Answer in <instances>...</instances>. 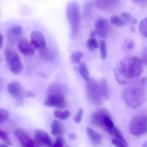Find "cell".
<instances>
[{"label": "cell", "instance_id": "obj_41", "mask_svg": "<svg viewBox=\"0 0 147 147\" xmlns=\"http://www.w3.org/2000/svg\"><path fill=\"white\" fill-rule=\"evenodd\" d=\"M133 42H129L128 44L127 45V47L129 49H131L132 47H133Z\"/></svg>", "mask_w": 147, "mask_h": 147}, {"label": "cell", "instance_id": "obj_3", "mask_svg": "<svg viewBox=\"0 0 147 147\" xmlns=\"http://www.w3.org/2000/svg\"><path fill=\"white\" fill-rule=\"evenodd\" d=\"M64 88L59 84H53L48 87L44 105L48 107L62 109L66 106Z\"/></svg>", "mask_w": 147, "mask_h": 147}, {"label": "cell", "instance_id": "obj_7", "mask_svg": "<svg viewBox=\"0 0 147 147\" xmlns=\"http://www.w3.org/2000/svg\"><path fill=\"white\" fill-rule=\"evenodd\" d=\"M129 130L132 134L135 136L146 134L147 130L146 115H137L134 117L129 123Z\"/></svg>", "mask_w": 147, "mask_h": 147}, {"label": "cell", "instance_id": "obj_38", "mask_svg": "<svg viewBox=\"0 0 147 147\" xmlns=\"http://www.w3.org/2000/svg\"><path fill=\"white\" fill-rule=\"evenodd\" d=\"M26 95L27 97H35V95H34V94H33V92H27Z\"/></svg>", "mask_w": 147, "mask_h": 147}, {"label": "cell", "instance_id": "obj_39", "mask_svg": "<svg viewBox=\"0 0 147 147\" xmlns=\"http://www.w3.org/2000/svg\"><path fill=\"white\" fill-rule=\"evenodd\" d=\"M69 139L70 140H75L76 139V136L75 134H71L69 135Z\"/></svg>", "mask_w": 147, "mask_h": 147}, {"label": "cell", "instance_id": "obj_6", "mask_svg": "<svg viewBox=\"0 0 147 147\" xmlns=\"http://www.w3.org/2000/svg\"><path fill=\"white\" fill-rule=\"evenodd\" d=\"M5 57L10 71L14 74H19L22 71L23 66L18 53L14 49L8 48L5 52Z\"/></svg>", "mask_w": 147, "mask_h": 147}, {"label": "cell", "instance_id": "obj_29", "mask_svg": "<svg viewBox=\"0 0 147 147\" xmlns=\"http://www.w3.org/2000/svg\"><path fill=\"white\" fill-rule=\"evenodd\" d=\"M83 56V53L81 52L77 51L73 53L70 57L71 62L74 63L80 64Z\"/></svg>", "mask_w": 147, "mask_h": 147}, {"label": "cell", "instance_id": "obj_40", "mask_svg": "<svg viewBox=\"0 0 147 147\" xmlns=\"http://www.w3.org/2000/svg\"><path fill=\"white\" fill-rule=\"evenodd\" d=\"M90 36L91 38H95V37L97 36L96 34V32L95 30L92 31V32H91L90 34Z\"/></svg>", "mask_w": 147, "mask_h": 147}, {"label": "cell", "instance_id": "obj_20", "mask_svg": "<svg viewBox=\"0 0 147 147\" xmlns=\"http://www.w3.org/2000/svg\"><path fill=\"white\" fill-rule=\"evenodd\" d=\"M99 84L103 98L104 101H107L109 99L110 96V90L108 83L105 79H102Z\"/></svg>", "mask_w": 147, "mask_h": 147}, {"label": "cell", "instance_id": "obj_33", "mask_svg": "<svg viewBox=\"0 0 147 147\" xmlns=\"http://www.w3.org/2000/svg\"><path fill=\"white\" fill-rule=\"evenodd\" d=\"M83 109H80L77 114L76 115V116L74 118V121L76 123H80L82 121V118H83Z\"/></svg>", "mask_w": 147, "mask_h": 147}, {"label": "cell", "instance_id": "obj_13", "mask_svg": "<svg viewBox=\"0 0 147 147\" xmlns=\"http://www.w3.org/2000/svg\"><path fill=\"white\" fill-rule=\"evenodd\" d=\"M95 5L98 9L103 11H112L120 4L119 0H95Z\"/></svg>", "mask_w": 147, "mask_h": 147}, {"label": "cell", "instance_id": "obj_14", "mask_svg": "<svg viewBox=\"0 0 147 147\" xmlns=\"http://www.w3.org/2000/svg\"><path fill=\"white\" fill-rule=\"evenodd\" d=\"M30 42L35 49L40 50L46 47L45 37L43 34L39 31H34L31 33Z\"/></svg>", "mask_w": 147, "mask_h": 147}, {"label": "cell", "instance_id": "obj_24", "mask_svg": "<svg viewBox=\"0 0 147 147\" xmlns=\"http://www.w3.org/2000/svg\"><path fill=\"white\" fill-rule=\"evenodd\" d=\"M92 10V4L90 1H88L85 4L83 9V16L85 19L88 20L91 15Z\"/></svg>", "mask_w": 147, "mask_h": 147}, {"label": "cell", "instance_id": "obj_18", "mask_svg": "<svg viewBox=\"0 0 147 147\" xmlns=\"http://www.w3.org/2000/svg\"><path fill=\"white\" fill-rule=\"evenodd\" d=\"M39 55L43 60L47 62H52L55 57V53L53 50L47 47L39 50Z\"/></svg>", "mask_w": 147, "mask_h": 147}, {"label": "cell", "instance_id": "obj_5", "mask_svg": "<svg viewBox=\"0 0 147 147\" xmlns=\"http://www.w3.org/2000/svg\"><path fill=\"white\" fill-rule=\"evenodd\" d=\"M86 95L91 102L95 105H100L104 102L101 91L99 84L94 79H90L86 85Z\"/></svg>", "mask_w": 147, "mask_h": 147}, {"label": "cell", "instance_id": "obj_4", "mask_svg": "<svg viewBox=\"0 0 147 147\" xmlns=\"http://www.w3.org/2000/svg\"><path fill=\"white\" fill-rule=\"evenodd\" d=\"M66 15L70 27L72 36H76L79 31L81 25V14L77 3L75 1L68 3Z\"/></svg>", "mask_w": 147, "mask_h": 147}, {"label": "cell", "instance_id": "obj_35", "mask_svg": "<svg viewBox=\"0 0 147 147\" xmlns=\"http://www.w3.org/2000/svg\"><path fill=\"white\" fill-rule=\"evenodd\" d=\"M147 48L144 49L142 53V57L141 59L144 63V65H147Z\"/></svg>", "mask_w": 147, "mask_h": 147}, {"label": "cell", "instance_id": "obj_27", "mask_svg": "<svg viewBox=\"0 0 147 147\" xmlns=\"http://www.w3.org/2000/svg\"><path fill=\"white\" fill-rule=\"evenodd\" d=\"M110 22L113 25L118 27H123L126 25L121 16H118L114 15L111 16Z\"/></svg>", "mask_w": 147, "mask_h": 147}, {"label": "cell", "instance_id": "obj_17", "mask_svg": "<svg viewBox=\"0 0 147 147\" xmlns=\"http://www.w3.org/2000/svg\"><path fill=\"white\" fill-rule=\"evenodd\" d=\"M51 132L53 135L62 136L64 132V127L63 123L59 120H53L51 123Z\"/></svg>", "mask_w": 147, "mask_h": 147}, {"label": "cell", "instance_id": "obj_2", "mask_svg": "<svg viewBox=\"0 0 147 147\" xmlns=\"http://www.w3.org/2000/svg\"><path fill=\"white\" fill-rule=\"evenodd\" d=\"M143 84H133L125 88L122 92L123 99L127 105L133 109L140 107L146 99V92Z\"/></svg>", "mask_w": 147, "mask_h": 147}, {"label": "cell", "instance_id": "obj_11", "mask_svg": "<svg viewBox=\"0 0 147 147\" xmlns=\"http://www.w3.org/2000/svg\"><path fill=\"white\" fill-rule=\"evenodd\" d=\"M109 24L108 20L103 18L98 19L95 23V31L97 36L105 38L108 37Z\"/></svg>", "mask_w": 147, "mask_h": 147}, {"label": "cell", "instance_id": "obj_28", "mask_svg": "<svg viewBox=\"0 0 147 147\" xmlns=\"http://www.w3.org/2000/svg\"><path fill=\"white\" fill-rule=\"evenodd\" d=\"M101 57L102 59H105L107 56V44L104 40H100L99 42Z\"/></svg>", "mask_w": 147, "mask_h": 147}, {"label": "cell", "instance_id": "obj_25", "mask_svg": "<svg viewBox=\"0 0 147 147\" xmlns=\"http://www.w3.org/2000/svg\"><path fill=\"white\" fill-rule=\"evenodd\" d=\"M87 47L91 51H94L98 49L99 44L96 39L95 38H91L87 42Z\"/></svg>", "mask_w": 147, "mask_h": 147}, {"label": "cell", "instance_id": "obj_37", "mask_svg": "<svg viewBox=\"0 0 147 147\" xmlns=\"http://www.w3.org/2000/svg\"><path fill=\"white\" fill-rule=\"evenodd\" d=\"M3 46V37L0 33V50L2 48Z\"/></svg>", "mask_w": 147, "mask_h": 147}, {"label": "cell", "instance_id": "obj_15", "mask_svg": "<svg viewBox=\"0 0 147 147\" xmlns=\"http://www.w3.org/2000/svg\"><path fill=\"white\" fill-rule=\"evenodd\" d=\"M17 47L20 52L26 56H32L35 52V48L26 38L21 39Z\"/></svg>", "mask_w": 147, "mask_h": 147}, {"label": "cell", "instance_id": "obj_32", "mask_svg": "<svg viewBox=\"0 0 147 147\" xmlns=\"http://www.w3.org/2000/svg\"><path fill=\"white\" fill-rule=\"evenodd\" d=\"M64 140L61 136H58L55 140L52 147H70L68 146L65 145Z\"/></svg>", "mask_w": 147, "mask_h": 147}, {"label": "cell", "instance_id": "obj_31", "mask_svg": "<svg viewBox=\"0 0 147 147\" xmlns=\"http://www.w3.org/2000/svg\"><path fill=\"white\" fill-rule=\"evenodd\" d=\"M9 112L7 110L0 109V124L5 122L9 117Z\"/></svg>", "mask_w": 147, "mask_h": 147}, {"label": "cell", "instance_id": "obj_23", "mask_svg": "<svg viewBox=\"0 0 147 147\" xmlns=\"http://www.w3.org/2000/svg\"><path fill=\"white\" fill-rule=\"evenodd\" d=\"M53 115L55 118H58L60 120H64L70 117V113L68 111H55L54 112Z\"/></svg>", "mask_w": 147, "mask_h": 147}, {"label": "cell", "instance_id": "obj_34", "mask_svg": "<svg viewBox=\"0 0 147 147\" xmlns=\"http://www.w3.org/2000/svg\"><path fill=\"white\" fill-rule=\"evenodd\" d=\"M111 142L112 144L116 147H128L126 144L116 139H112Z\"/></svg>", "mask_w": 147, "mask_h": 147}, {"label": "cell", "instance_id": "obj_10", "mask_svg": "<svg viewBox=\"0 0 147 147\" xmlns=\"http://www.w3.org/2000/svg\"><path fill=\"white\" fill-rule=\"evenodd\" d=\"M15 135L22 147H36L34 141L23 129H17L15 131Z\"/></svg>", "mask_w": 147, "mask_h": 147}, {"label": "cell", "instance_id": "obj_30", "mask_svg": "<svg viewBox=\"0 0 147 147\" xmlns=\"http://www.w3.org/2000/svg\"><path fill=\"white\" fill-rule=\"evenodd\" d=\"M0 140L3 142L6 145L11 146L12 145V142L9 139L7 134L5 131L0 130Z\"/></svg>", "mask_w": 147, "mask_h": 147}, {"label": "cell", "instance_id": "obj_12", "mask_svg": "<svg viewBox=\"0 0 147 147\" xmlns=\"http://www.w3.org/2000/svg\"><path fill=\"white\" fill-rule=\"evenodd\" d=\"M8 92L17 100H22L24 95V90L18 81H13L10 82L7 86Z\"/></svg>", "mask_w": 147, "mask_h": 147}, {"label": "cell", "instance_id": "obj_16", "mask_svg": "<svg viewBox=\"0 0 147 147\" xmlns=\"http://www.w3.org/2000/svg\"><path fill=\"white\" fill-rule=\"evenodd\" d=\"M22 33V28L19 25L12 26L9 29L7 38L9 42L11 44H15L20 38Z\"/></svg>", "mask_w": 147, "mask_h": 147}, {"label": "cell", "instance_id": "obj_8", "mask_svg": "<svg viewBox=\"0 0 147 147\" xmlns=\"http://www.w3.org/2000/svg\"><path fill=\"white\" fill-rule=\"evenodd\" d=\"M34 140L36 146L40 147H52L51 139L46 131L36 129L34 132Z\"/></svg>", "mask_w": 147, "mask_h": 147}, {"label": "cell", "instance_id": "obj_9", "mask_svg": "<svg viewBox=\"0 0 147 147\" xmlns=\"http://www.w3.org/2000/svg\"><path fill=\"white\" fill-rule=\"evenodd\" d=\"M111 116L109 111L104 108L97 109L92 114L91 118V123L94 126L102 127L104 120L108 117Z\"/></svg>", "mask_w": 147, "mask_h": 147}, {"label": "cell", "instance_id": "obj_21", "mask_svg": "<svg viewBox=\"0 0 147 147\" xmlns=\"http://www.w3.org/2000/svg\"><path fill=\"white\" fill-rule=\"evenodd\" d=\"M79 72L82 78L86 82H88L90 79V74L87 68V65L85 63H80L78 68Z\"/></svg>", "mask_w": 147, "mask_h": 147}, {"label": "cell", "instance_id": "obj_42", "mask_svg": "<svg viewBox=\"0 0 147 147\" xmlns=\"http://www.w3.org/2000/svg\"><path fill=\"white\" fill-rule=\"evenodd\" d=\"M0 147H8L7 145H5V144H2V143H0Z\"/></svg>", "mask_w": 147, "mask_h": 147}, {"label": "cell", "instance_id": "obj_22", "mask_svg": "<svg viewBox=\"0 0 147 147\" xmlns=\"http://www.w3.org/2000/svg\"><path fill=\"white\" fill-rule=\"evenodd\" d=\"M121 17L126 25L127 24H135L137 22V20H135L132 14L128 12H125L122 13Z\"/></svg>", "mask_w": 147, "mask_h": 147}, {"label": "cell", "instance_id": "obj_36", "mask_svg": "<svg viewBox=\"0 0 147 147\" xmlns=\"http://www.w3.org/2000/svg\"><path fill=\"white\" fill-rule=\"evenodd\" d=\"M135 2L140 4H144L146 3L147 0H133Z\"/></svg>", "mask_w": 147, "mask_h": 147}, {"label": "cell", "instance_id": "obj_19", "mask_svg": "<svg viewBox=\"0 0 147 147\" xmlns=\"http://www.w3.org/2000/svg\"><path fill=\"white\" fill-rule=\"evenodd\" d=\"M86 133L91 141L95 146H98L102 142V135L92 129L89 127L86 128Z\"/></svg>", "mask_w": 147, "mask_h": 147}, {"label": "cell", "instance_id": "obj_1", "mask_svg": "<svg viewBox=\"0 0 147 147\" xmlns=\"http://www.w3.org/2000/svg\"><path fill=\"white\" fill-rule=\"evenodd\" d=\"M144 66V63L140 58L135 56H127L116 68L115 78L121 85L129 84L142 73Z\"/></svg>", "mask_w": 147, "mask_h": 147}, {"label": "cell", "instance_id": "obj_43", "mask_svg": "<svg viewBox=\"0 0 147 147\" xmlns=\"http://www.w3.org/2000/svg\"><path fill=\"white\" fill-rule=\"evenodd\" d=\"M142 147H147V143L146 142H144V143H143Z\"/></svg>", "mask_w": 147, "mask_h": 147}, {"label": "cell", "instance_id": "obj_26", "mask_svg": "<svg viewBox=\"0 0 147 147\" xmlns=\"http://www.w3.org/2000/svg\"><path fill=\"white\" fill-rule=\"evenodd\" d=\"M139 30L141 35L144 38L147 37V20L146 17L144 18L140 24Z\"/></svg>", "mask_w": 147, "mask_h": 147}]
</instances>
